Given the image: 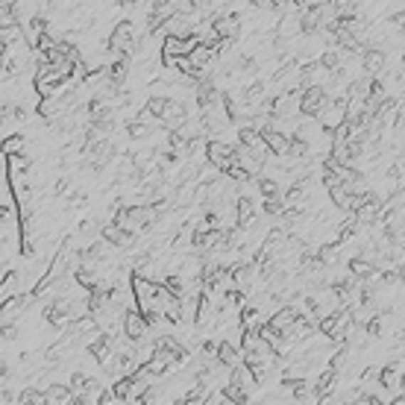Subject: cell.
Listing matches in <instances>:
<instances>
[{"label": "cell", "instance_id": "obj_8", "mask_svg": "<svg viewBox=\"0 0 405 405\" xmlns=\"http://www.w3.org/2000/svg\"><path fill=\"white\" fill-rule=\"evenodd\" d=\"M256 211H258V206H256V200L250 194H238L235 209H232V218H235L238 229H244V232L253 229L256 226Z\"/></svg>", "mask_w": 405, "mask_h": 405}, {"label": "cell", "instance_id": "obj_17", "mask_svg": "<svg viewBox=\"0 0 405 405\" xmlns=\"http://www.w3.org/2000/svg\"><path fill=\"white\" fill-rule=\"evenodd\" d=\"M23 144H27V141H23L21 132H18V135H6L4 141H0V153H4L6 159H9V156H18V153H23Z\"/></svg>", "mask_w": 405, "mask_h": 405}, {"label": "cell", "instance_id": "obj_14", "mask_svg": "<svg viewBox=\"0 0 405 405\" xmlns=\"http://www.w3.org/2000/svg\"><path fill=\"white\" fill-rule=\"evenodd\" d=\"M44 396H47V402H51V405H68L70 402V391L62 382H51L44 388Z\"/></svg>", "mask_w": 405, "mask_h": 405}, {"label": "cell", "instance_id": "obj_19", "mask_svg": "<svg viewBox=\"0 0 405 405\" xmlns=\"http://www.w3.org/2000/svg\"><path fill=\"white\" fill-rule=\"evenodd\" d=\"M15 288H18V270H6L0 276V300L15 297Z\"/></svg>", "mask_w": 405, "mask_h": 405}, {"label": "cell", "instance_id": "obj_4", "mask_svg": "<svg viewBox=\"0 0 405 405\" xmlns=\"http://www.w3.org/2000/svg\"><path fill=\"white\" fill-rule=\"evenodd\" d=\"M121 329H124V335L132 347H144L150 341V329L144 323V317H141L135 308H127L124 317H121Z\"/></svg>", "mask_w": 405, "mask_h": 405}, {"label": "cell", "instance_id": "obj_10", "mask_svg": "<svg viewBox=\"0 0 405 405\" xmlns=\"http://www.w3.org/2000/svg\"><path fill=\"white\" fill-rule=\"evenodd\" d=\"M214 362H218L223 370H235L238 364H241V352H238V344L221 341L218 349H214Z\"/></svg>", "mask_w": 405, "mask_h": 405}, {"label": "cell", "instance_id": "obj_24", "mask_svg": "<svg viewBox=\"0 0 405 405\" xmlns=\"http://www.w3.org/2000/svg\"><path fill=\"white\" fill-rule=\"evenodd\" d=\"M347 405H382V399L379 396H373V394H359L352 402H347Z\"/></svg>", "mask_w": 405, "mask_h": 405}, {"label": "cell", "instance_id": "obj_5", "mask_svg": "<svg viewBox=\"0 0 405 405\" xmlns=\"http://www.w3.org/2000/svg\"><path fill=\"white\" fill-rule=\"evenodd\" d=\"M211 33L218 36L221 44H232L238 36H241V15L238 12H223V15H214L211 18Z\"/></svg>", "mask_w": 405, "mask_h": 405}, {"label": "cell", "instance_id": "obj_2", "mask_svg": "<svg viewBox=\"0 0 405 405\" xmlns=\"http://www.w3.org/2000/svg\"><path fill=\"white\" fill-rule=\"evenodd\" d=\"M130 294H132V300H135V312L138 315H150L153 312V300H156V294H159V282H153V279H147L144 273H132L130 276Z\"/></svg>", "mask_w": 405, "mask_h": 405}, {"label": "cell", "instance_id": "obj_12", "mask_svg": "<svg viewBox=\"0 0 405 405\" xmlns=\"http://www.w3.org/2000/svg\"><path fill=\"white\" fill-rule=\"evenodd\" d=\"M256 194H258L261 200H279V197H282V185H279V179H273V177H258V179H256Z\"/></svg>", "mask_w": 405, "mask_h": 405}, {"label": "cell", "instance_id": "obj_25", "mask_svg": "<svg viewBox=\"0 0 405 405\" xmlns=\"http://www.w3.org/2000/svg\"><path fill=\"white\" fill-rule=\"evenodd\" d=\"M9 218H12V209L9 206H0V223H9Z\"/></svg>", "mask_w": 405, "mask_h": 405}, {"label": "cell", "instance_id": "obj_22", "mask_svg": "<svg viewBox=\"0 0 405 405\" xmlns=\"http://www.w3.org/2000/svg\"><path fill=\"white\" fill-rule=\"evenodd\" d=\"M127 135H130V138H150L153 130H147V127H141V124L130 121V124H127Z\"/></svg>", "mask_w": 405, "mask_h": 405}, {"label": "cell", "instance_id": "obj_3", "mask_svg": "<svg viewBox=\"0 0 405 405\" xmlns=\"http://www.w3.org/2000/svg\"><path fill=\"white\" fill-rule=\"evenodd\" d=\"M332 100V94L326 85H312V88H300V100H297V112L303 117H317Z\"/></svg>", "mask_w": 405, "mask_h": 405}, {"label": "cell", "instance_id": "obj_6", "mask_svg": "<svg viewBox=\"0 0 405 405\" xmlns=\"http://www.w3.org/2000/svg\"><path fill=\"white\" fill-rule=\"evenodd\" d=\"M203 153H206L209 168H214V171H229V168H232V156H235V150H232V144H226L223 138H209Z\"/></svg>", "mask_w": 405, "mask_h": 405}, {"label": "cell", "instance_id": "obj_16", "mask_svg": "<svg viewBox=\"0 0 405 405\" xmlns=\"http://www.w3.org/2000/svg\"><path fill=\"white\" fill-rule=\"evenodd\" d=\"M329 197H332V206H335L338 211H352V194L347 191V188L344 185H335V188H332V191H329Z\"/></svg>", "mask_w": 405, "mask_h": 405}, {"label": "cell", "instance_id": "obj_27", "mask_svg": "<svg viewBox=\"0 0 405 405\" xmlns=\"http://www.w3.org/2000/svg\"><path fill=\"white\" fill-rule=\"evenodd\" d=\"M6 376H9V364L0 362V379H6Z\"/></svg>", "mask_w": 405, "mask_h": 405}, {"label": "cell", "instance_id": "obj_1", "mask_svg": "<svg viewBox=\"0 0 405 405\" xmlns=\"http://www.w3.org/2000/svg\"><path fill=\"white\" fill-rule=\"evenodd\" d=\"M138 44V33H135V23L132 21H117L115 30L109 33V41H106V51L112 59H130V53L135 51Z\"/></svg>", "mask_w": 405, "mask_h": 405}, {"label": "cell", "instance_id": "obj_20", "mask_svg": "<svg viewBox=\"0 0 405 405\" xmlns=\"http://www.w3.org/2000/svg\"><path fill=\"white\" fill-rule=\"evenodd\" d=\"M18 41H23V30H21V27L0 30V44H4V47H12V44H18Z\"/></svg>", "mask_w": 405, "mask_h": 405}, {"label": "cell", "instance_id": "obj_23", "mask_svg": "<svg viewBox=\"0 0 405 405\" xmlns=\"http://www.w3.org/2000/svg\"><path fill=\"white\" fill-rule=\"evenodd\" d=\"M15 338H18V326H15V323H4V326H0V341L12 344Z\"/></svg>", "mask_w": 405, "mask_h": 405}, {"label": "cell", "instance_id": "obj_9", "mask_svg": "<svg viewBox=\"0 0 405 405\" xmlns=\"http://www.w3.org/2000/svg\"><path fill=\"white\" fill-rule=\"evenodd\" d=\"M376 379H379V385H382L388 394H402V362L396 359V362H388L382 370L376 373Z\"/></svg>", "mask_w": 405, "mask_h": 405}, {"label": "cell", "instance_id": "obj_21", "mask_svg": "<svg viewBox=\"0 0 405 405\" xmlns=\"http://www.w3.org/2000/svg\"><path fill=\"white\" fill-rule=\"evenodd\" d=\"M261 211H265L268 218H282V214H285L282 197H279V200H261Z\"/></svg>", "mask_w": 405, "mask_h": 405}, {"label": "cell", "instance_id": "obj_18", "mask_svg": "<svg viewBox=\"0 0 405 405\" xmlns=\"http://www.w3.org/2000/svg\"><path fill=\"white\" fill-rule=\"evenodd\" d=\"M18 405H51V402H47L41 388H23L18 396Z\"/></svg>", "mask_w": 405, "mask_h": 405}, {"label": "cell", "instance_id": "obj_7", "mask_svg": "<svg viewBox=\"0 0 405 405\" xmlns=\"http://www.w3.org/2000/svg\"><path fill=\"white\" fill-rule=\"evenodd\" d=\"M359 62H362V70H364L367 80H379V74H382L385 65H388V53L382 47H364Z\"/></svg>", "mask_w": 405, "mask_h": 405}, {"label": "cell", "instance_id": "obj_26", "mask_svg": "<svg viewBox=\"0 0 405 405\" xmlns=\"http://www.w3.org/2000/svg\"><path fill=\"white\" fill-rule=\"evenodd\" d=\"M0 399H4V402H12V399H15V391L4 388V394H0Z\"/></svg>", "mask_w": 405, "mask_h": 405}, {"label": "cell", "instance_id": "obj_11", "mask_svg": "<svg viewBox=\"0 0 405 405\" xmlns=\"http://www.w3.org/2000/svg\"><path fill=\"white\" fill-rule=\"evenodd\" d=\"M132 238H135V235H127L124 229H117L112 221L100 226V241H103L106 247H130Z\"/></svg>", "mask_w": 405, "mask_h": 405}, {"label": "cell", "instance_id": "obj_28", "mask_svg": "<svg viewBox=\"0 0 405 405\" xmlns=\"http://www.w3.org/2000/svg\"><path fill=\"white\" fill-rule=\"evenodd\" d=\"M0 405H4V402H0Z\"/></svg>", "mask_w": 405, "mask_h": 405}, {"label": "cell", "instance_id": "obj_15", "mask_svg": "<svg viewBox=\"0 0 405 405\" xmlns=\"http://www.w3.org/2000/svg\"><path fill=\"white\" fill-rule=\"evenodd\" d=\"M9 27H21V15H18V4H0V30Z\"/></svg>", "mask_w": 405, "mask_h": 405}, {"label": "cell", "instance_id": "obj_13", "mask_svg": "<svg viewBox=\"0 0 405 405\" xmlns=\"http://www.w3.org/2000/svg\"><path fill=\"white\" fill-rule=\"evenodd\" d=\"M74 282L83 291H94L100 285V273L94 268H88V265H80V268H74Z\"/></svg>", "mask_w": 405, "mask_h": 405}]
</instances>
